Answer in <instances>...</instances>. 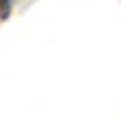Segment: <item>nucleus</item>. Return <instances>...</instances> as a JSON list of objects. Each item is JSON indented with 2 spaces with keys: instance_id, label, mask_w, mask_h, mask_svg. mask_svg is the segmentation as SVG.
<instances>
[{
  "instance_id": "obj_1",
  "label": "nucleus",
  "mask_w": 121,
  "mask_h": 121,
  "mask_svg": "<svg viewBox=\"0 0 121 121\" xmlns=\"http://www.w3.org/2000/svg\"><path fill=\"white\" fill-rule=\"evenodd\" d=\"M11 15V0H0V23L6 21Z\"/></svg>"
}]
</instances>
